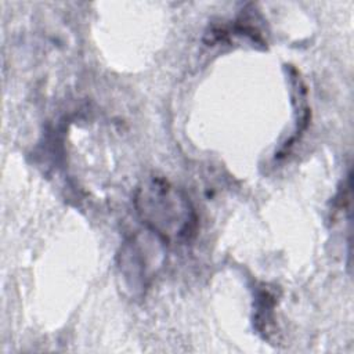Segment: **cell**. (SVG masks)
I'll list each match as a JSON object with an SVG mask.
<instances>
[{
    "mask_svg": "<svg viewBox=\"0 0 354 354\" xmlns=\"http://www.w3.org/2000/svg\"><path fill=\"white\" fill-rule=\"evenodd\" d=\"M134 209L147 231L166 245L191 242L198 231V214L188 195L163 176L145 177L134 194Z\"/></svg>",
    "mask_w": 354,
    "mask_h": 354,
    "instance_id": "6da1fadb",
    "label": "cell"
},
{
    "mask_svg": "<svg viewBox=\"0 0 354 354\" xmlns=\"http://www.w3.org/2000/svg\"><path fill=\"white\" fill-rule=\"evenodd\" d=\"M160 243L163 242L149 232L144 239L137 234L122 245L118 256L119 275L123 285L133 293L142 292L162 266Z\"/></svg>",
    "mask_w": 354,
    "mask_h": 354,
    "instance_id": "7a4b0ae2",
    "label": "cell"
},
{
    "mask_svg": "<svg viewBox=\"0 0 354 354\" xmlns=\"http://www.w3.org/2000/svg\"><path fill=\"white\" fill-rule=\"evenodd\" d=\"M274 295L270 293L268 290H260L257 295V300H260L257 306V315H256V322H272V308L275 306ZM263 333H266V326Z\"/></svg>",
    "mask_w": 354,
    "mask_h": 354,
    "instance_id": "3957f363",
    "label": "cell"
}]
</instances>
